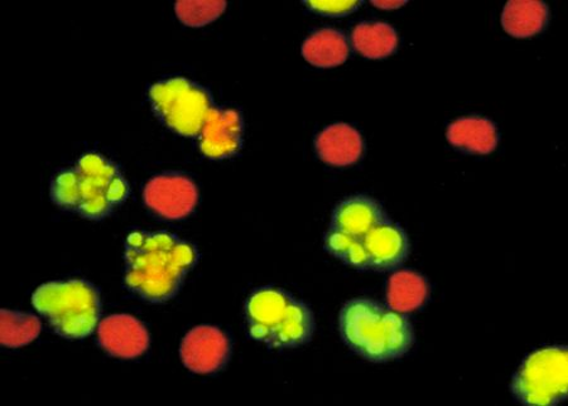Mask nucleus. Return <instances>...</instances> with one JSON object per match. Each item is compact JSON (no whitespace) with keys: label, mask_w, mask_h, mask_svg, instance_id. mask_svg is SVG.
Segmentation results:
<instances>
[{"label":"nucleus","mask_w":568,"mask_h":406,"mask_svg":"<svg viewBox=\"0 0 568 406\" xmlns=\"http://www.w3.org/2000/svg\"><path fill=\"white\" fill-rule=\"evenodd\" d=\"M389 219L388 212L378 200L357 193L337 202L329 220V229L363 238Z\"/></svg>","instance_id":"nucleus-13"},{"label":"nucleus","mask_w":568,"mask_h":406,"mask_svg":"<svg viewBox=\"0 0 568 406\" xmlns=\"http://www.w3.org/2000/svg\"><path fill=\"white\" fill-rule=\"evenodd\" d=\"M353 49L369 60H383L397 51L399 39L394 27L386 22H363L352 32Z\"/></svg>","instance_id":"nucleus-19"},{"label":"nucleus","mask_w":568,"mask_h":406,"mask_svg":"<svg viewBox=\"0 0 568 406\" xmlns=\"http://www.w3.org/2000/svg\"><path fill=\"white\" fill-rule=\"evenodd\" d=\"M32 304L59 336L69 339L89 337L102 315L98 288L80 280L42 284L33 293Z\"/></svg>","instance_id":"nucleus-5"},{"label":"nucleus","mask_w":568,"mask_h":406,"mask_svg":"<svg viewBox=\"0 0 568 406\" xmlns=\"http://www.w3.org/2000/svg\"><path fill=\"white\" fill-rule=\"evenodd\" d=\"M143 199L154 214L166 220H182L195 211L199 190L189 175L166 172L146 182Z\"/></svg>","instance_id":"nucleus-8"},{"label":"nucleus","mask_w":568,"mask_h":406,"mask_svg":"<svg viewBox=\"0 0 568 406\" xmlns=\"http://www.w3.org/2000/svg\"><path fill=\"white\" fill-rule=\"evenodd\" d=\"M513 398L526 406H555L568 398V347L546 346L529 354L510 383Z\"/></svg>","instance_id":"nucleus-6"},{"label":"nucleus","mask_w":568,"mask_h":406,"mask_svg":"<svg viewBox=\"0 0 568 406\" xmlns=\"http://www.w3.org/2000/svg\"><path fill=\"white\" fill-rule=\"evenodd\" d=\"M201 153L210 160L232 159L244 142V120L240 110L215 106L197 135Z\"/></svg>","instance_id":"nucleus-10"},{"label":"nucleus","mask_w":568,"mask_h":406,"mask_svg":"<svg viewBox=\"0 0 568 406\" xmlns=\"http://www.w3.org/2000/svg\"><path fill=\"white\" fill-rule=\"evenodd\" d=\"M447 141L467 154L487 155L497 150L500 135L496 124L484 116H465L447 128Z\"/></svg>","instance_id":"nucleus-15"},{"label":"nucleus","mask_w":568,"mask_h":406,"mask_svg":"<svg viewBox=\"0 0 568 406\" xmlns=\"http://www.w3.org/2000/svg\"><path fill=\"white\" fill-rule=\"evenodd\" d=\"M41 322L30 313L11 309L0 311V343L18 348L29 345L41 334Z\"/></svg>","instance_id":"nucleus-20"},{"label":"nucleus","mask_w":568,"mask_h":406,"mask_svg":"<svg viewBox=\"0 0 568 406\" xmlns=\"http://www.w3.org/2000/svg\"><path fill=\"white\" fill-rule=\"evenodd\" d=\"M324 248L337 261L354 267L356 271H371L369 257L366 254L363 238L328 229L324 236Z\"/></svg>","instance_id":"nucleus-21"},{"label":"nucleus","mask_w":568,"mask_h":406,"mask_svg":"<svg viewBox=\"0 0 568 406\" xmlns=\"http://www.w3.org/2000/svg\"><path fill=\"white\" fill-rule=\"evenodd\" d=\"M98 341L106 354L119 358L140 357L151 344L149 329L130 315H113L100 321Z\"/></svg>","instance_id":"nucleus-12"},{"label":"nucleus","mask_w":568,"mask_h":406,"mask_svg":"<svg viewBox=\"0 0 568 406\" xmlns=\"http://www.w3.org/2000/svg\"><path fill=\"white\" fill-rule=\"evenodd\" d=\"M304 4L310 12L323 17L341 18L353 14L364 2L362 0H306Z\"/></svg>","instance_id":"nucleus-23"},{"label":"nucleus","mask_w":568,"mask_h":406,"mask_svg":"<svg viewBox=\"0 0 568 406\" xmlns=\"http://www.w3.org/2000/svg\"><path fill=\"white\" fill-rule=\"evenodd\" d=\"M153 112L172 132L197 138L210 112L216 106L212 92L185 78L161 80L151 87Z\"/></svg>","instance_id":"nucleus-7"},{"label":"nucleus","mask_w":568,"mask_h":406,"mask_svg":"<svg viewBox=\"0 0 568 406\" xmlns=\"http://www.w3.org/2000/svg\"><path fill=\"white\" fill-rule=\"evenodd\" d=\"M250 336L274 349H291L311 343L316 332L313 308L288 291L265 285L246 298L244 306Z\"/></svg>","instance_id":"nucleus-4"},{"label":"nucleus","mask_w":568,"mask_h":406,"mask_svg":"<svg viewBox=\"0 0 568 406\" xmlns=\"http://www.w3.org/2000/svg\"><path fill=\"white\" fill-rule=\"evenodd\" d=\"M226 3L216 2H178L175 11L179 20L189 27H204L213 23L225 12Z\"/></svg>","instance_id":"nucleus-22"},{"label":"nucleus","mask_w":568,"mask_h":406,"mask_svg":"<svg viewBox=\"0 0 568 406\" xmlns=\"http://www.w3.org/2000/svg\"><path fill=\"white\" fill-rule=\"evenodd\" d=\"M338 331L354 354L374 364L396 362L416 344L415 328L407 315L369 298L344 304Z\"/></svg>","instance_id":"nucleus-2"},{"label":"nucleus","mask_w":568,"mask_h":406,"mask_svg":"<svg viewBox=\"0 0 568 406\" xmlns=\"http://www.w3.org/2000/svg\"><path fill=\"white\" fill-rule=\"evenodd\" d=\"M548 22L549 8L539 0H510L501 13L504 31L516 39H529L542 33Z\"/></svg>","instance_id":"nucleus-17"},{"label":"nucleus","mask_w":568,"mask_h":406,"mask_svg":"<svg viewBox=\"0 0 568 406\" xmlns=\"http://www.w3.org/2000/svg\"><path fill=\"white\" fill-rule=\"evenodd\" d=\"M200 260L197 247L168 232H134L125 242V287L150 303L176 297Z\"/></svg>","instance_id":"nucleus-1"},{"label":"nucleus","mask_w":568,"mask_h":406,"mask_svg":"<svg viewBox=\"0 0 568 406\" xmlns=\"http://www.w3.org/2000/svg\"><path fill=\"white\" fill-rule=\"evenodd\" d=\"M351 41L336 29H321L311 33L302 44V58L320 69L341 67L349 59Z\"/></svg>","instance_id":"nucleus-16"},{"label":"nucleus","mask_w":568,"mask_h":406,"mask_svg":"<svg viewBox=\"0 0 568 406\" xmlns=\"http://www.w3.org/2000/svg\"><path fill=\"white\" fill-rule=\"evenodd\" d=\"M371 3L375 8L382 9V11H396V9L407 4L405 0H373Z\"/></svg>","instance_id":"nucleus-24"},{"label":"nucleus","mask_w":568,"mask_h":406,"mask_svg":"<svg viewBox=\"0 0 568 406\" xmlns=\"http://www.w3.org/2000/svg\"><path fill=\"white\" fill-rule=\"evenodd\" d=\"M318 159L334 168H347L363 159L364 140L359 131L346 123H335L321 131L315 140Z\"/></svg>","instance_id":"nucleus-14"},{"label":"nucleus","mask_w":568,"mask_h":406,"mask_svg":"<svg viewBox=\"0 0 568 406\" xmlns=\"http://www.w3.org/2000/svg\"><path fill=\"white\" fill-rule=\"evenodd\" d=\"M232 353V339L222 329L209 325L189 331L180 347L183 365L201 375L222 372Z\"/></svg>","instance_id":"nucleus-9"},{"label":"nucleus","mask_w":568,"mask_h":406,"mask_svg":"<svg viewBox=\"0 0 568 406\" xmlns=\"http://www.w3.org/2000/svg\"><path fill=\"white\" fill-rule=\"evenodd\" d=\"M130 196V184L118 165L89 153L51 183V200L62 210L99 221L112 215Z\"/></svg>","instance_id":"nucleus-3"},{"label":"nucleus","mask_w":568,"mask_h":406,"mask_svg":"<svg viewBox=\"0 0 568 406\" xmlns=\"http://www.w3.org/2000/svg\"><path fill=\"white\" fill-rule=\"evenodd\" d=\"M430 287L425 276L416 271L393 272L387 285V304L393 311L409 315L423 308L429 298Z\"/></svg>","instance_id":"nucleus-18"},{"label":"nucleus","mask_w":568,"mask_h":406,"mask_svg":"<svg viewBox=\"0 0 568 406\" xmlns=\"http://www.w3.org/2000/svg\"><path fill=\"white\" fill-rule=\"evenodd\" d=\"M371 271L392 273L406 264L410 254V242L405 229L392 219L374 227L363 237Z\"/></svg>","instance_id":"nucleus-11"}]
</instances>
